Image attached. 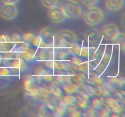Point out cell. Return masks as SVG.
<instances>
[{"instance_id":"6da1fadb","label":"cell","mask_w":125,"mask_h":117,"mask_svg":"<svg viewBox=\"0 0 125 117\" xmlns=\"http://www.w3.org/2000/svg\"><path fill=\"white\" fill-rule=\"evenodd\" d=\"M78 37L75 33L68 29H63L57 32V41L55 47L68 48L78 44Z\"/></svg>"},{"instance_id":"9a60e30c","label":"cell","mask_w":125,"mask_h":117,"mask_svg":"<svg viewBox=\"0 0 125 117\" xmlns=\"http://www.w3.org/2000/svg\"><path fill=\"white\" fill-rule=\"evenodd\" d=\"M85 80L87 84H89L93 86H101L105 83L104 79L96 72H90V74L86 76L85 74Z\"/></svg>"},{"instance_id":"ac0fdd59","label":"cell","mask_w":125,"mask_h":117,"mask_svg":"<svg viewBox=\"0 0 125 117\" xmlns=\"http://www.w3.org/2000/svg\"><path fill=\"white\" fill-rule=\"evenodd\" d=\"M39 116L40 117H52L55 116V111L49 105L44 102L39 110Z\"/></svg>"},{"instance_id":"277c9868","label":"cell","mask_w":125,"mask_h":117,"mask_svg":"<svg viewBox=\"0 0 125 117\" xmlns=\"http://www.w3.org/2000/svg\"><path fill=\"white\" fill-rule=\"evenodd\" d=\"M39 36L48 47L54 48L57 41V32L51 27H46L42 30Z\"/></svg>"},{"instance_id":"d6986e66","label":"cell","mask_w":125,"mask_h":117,"mask_svg":"<svg viewBox=\"0 0 125 117\" xmlns=\"http://www.w3.org/2000/svg\"><path fill=\"white\" fill-rule=\"evenodd\" d=\"M21 57L23 58L25 61L28 62H34L37 59V53L34 49L32 48L31 47L29 48L28 49L24 52H22L20 54Z\"/></svg>"},{"instance_id":"52a82bcc","label":"cell","mask_w":125,"mask_h":117,"mask_svg":"<svg viewBox=\"0 0 125 117\" xmlns=\"http://www.w3.org/2000/svg\"><path fill=\"white\" fill-rule=\"evenodd\" d=\"M48 15L51 21L54 23H63V22H65L68 19L62 7H60L59 6L50 9Z\"/></svg>"},{"instance_id":"4fadbf2b","label":"cell","mask_w":125,"mask_h":117,"mask_svg":"<svg viewBox=\"0 0 125 117\" xmlns=\"http://www.w3.org/2000/svg\"><path fill=\"white\" fill-rule=\"evenodd\" d=\"M37 59L41 61L51 60H53V48L46 47L40 48L37 53Z\"/></svg>"},{"instance_id":"8992f818","label":"cell","mask_w":125,"mask_h":117,"mask_svg":"<svg viewBox=\"0 0 125 117\" xmlns=\"http://www.w3.org/2000/svg\"><path fill=\"white\" fill-rule=\"evenodd\" d=\"M118 27L114 23H109L102 28L101 30V36L106 40L113 41L114 39L120 34Z\"/></svg>"},{"instance_id":"5b68a950","label":"cell","mask_w":125,"mask_h":117,"mask_svg":"<svg viewBox=\"0 0 125 117\" xmlns=\"http://www.w3.org/2000/svg\"><path fill=\"white\" fill-rule=\"evenodd\" d=\"M18 15V8L15 5L4 4L0 7V17L6 20H14Z\"/></svg>"},{"instance_id":"603a6c76","label":"cell","mask_w":125,"mask_h":117,"mask_svg":"<svg viewBox=\"0 0 125 117\" xmlns=\"http://www.w3.org/2000/svg\"><path fill=\"white\" fill-rule=\"evenodd\" d=\"M90 104H91V106L95 110L96 112L100 110L101 107L104 106V99L102 98H94L90 101Z\"/></svg>"},{"instance_id":"7c38bea8","label":"cell","mask_w":125,"mask_h":117,"mask_svg":"<svg viewBox=\"0 0 125 117\" xmlns=\"http://www.w3.org/2000/svg\"><path fill=\"white\" fill-rule=\"evenodd\" d=\"M72 56L66 48L60 47L53 48V60L61 61H70Z\"/></svg>"},{"instance_id":"ffe728a7","label":"cell","mask_w":125,"mask_h":117,"mask_svg":"<svg viewBox=\"0 0 125 117\" xmlns=\"http://www.w3.org/2000/svg\"><path fill=\"white\" fill-rule=\"evenodd\" d=\"M67 105L62 99H58L57 103L55 108V116H63L67 113Z\"/></svg>"},{"instance_id":"83f0119b","label":"cell","mask_w":125,"mask_h":117,"mask_svg":"<svg viewBox=\"0 0 125 117\" xmlns=\"http://www.w3.org/2000/svg\"><path fill=\"white\" fill-rule=\"evenodd\" d=\"M12 71L10 68L7 67H0V77H8L12 74Z\"/></svg>"},{"instance_id":"7402d4cb","label":"cell","mask_w":125,"mask_h":117,"mask_svg":"<svg viewBox=\"0 0 125 117\" xmlns=\"http://www.w3.org/2000/svg\"><path fill=\"white\" fill-rule=\"evenodd\" d=\"M62 100L67 106L77 104L76 96L73 95V94H68L67 95H65L62 98Z\"/></svg>"},{"instance_id":"484cf974","label":"cell","mask_w":125,"mask_h":117,"mask_svg":"<svg viewBox=\"0 0 125 117\" xmlns=\"http://www.w3.org/2000/svg\"><path fill=\"white\" fill-rule=\"evenodd\" d=\"M125 37L124 34L123 33L120 32V34L114 39L113 41L115 43L120 44L121 45V48H122V50H124L125 49Z\"/></svg>"},{"instance_id":"f1b7e54d","label":"cell","mask_w":125,"mask_h":117,"mask_svg":"<svg viewBox=\"0 0 125 117\" xmlns=\"http://www.w3.org/2000/svg\"><path fill=\"white\" fill-rule=\"evenodd\" d=\"M10 39L11 40H12V42L16 45V44L18 43H20L22 41H23V39H22V35H20L18 34H12V35H10Z\"/></svg>"},{"instance_id":"d4e9b609","label":"cell","mask_w":125,"mask_h":117,"mask_svg":"<svg viewBox=\"0 0 125 117\" xmlns=\"http://www.w3.org/2000/svg\"><path fill=\"white\" fill-rule=\"evenodd\" d=\"M98 112H100V116L103 117H109L111 115V113H112V110L110 108V107L107 106L105 103L104 106L101 107V109L99 110Z\"/></svg>"},{"instance_id":"4316f807","label":"cell","mask_w":125,"mask_h":117,"mask_svg":"<svg viewBox=\"0 0 125 117\" xmlns=\"http://www.w3.org/2000/svg\"><path fill=\"white\" fill-rule=\"evenodd\" d=\"M35 37H36V35L32 34V33H26V34L22 35V39H23V41L32 45Z\"/></svg>"},{"instance_id":"f546056e","label":"cell","mask_w":125,"mask_h":117,"mask_svg":"<svg viewBox=\"0 0 125 117\" xmlns=\"http://www.w3.org/2000/svg\"><path fill=\"white\" fill-rule=\"evenodd\" d=\"M100 1V0H82L83 3L87 7L96 6Z\"/></svg>"},{"instance_id":"cb8c5ba5","label":"cell","mask_w":125,"mask_h":117,"mask_svg":"<svg viewBox=\"0 0 125 117\" xmlns=\"http://www.w3.org/2000/svg\"><path fill=\"white\" fill-rule=\"evenodd\" d=\"M42 5L48 9L54 8L59 6V0H41Z\"/></svg>"},{"instance_id":"9c48e42d","label":"cell","mask_w":125,"mask_h":117,"mask_svg":"<svg viewBox=\"0 0 125 117\" xmlns=\"http://www.w3.org/2000/svg\"><path fill=\"white\" fill-rule=\"evenodd\" d=\"M35 76H34L40 81H45L46 82H52L54 79V76L53 75V71L51 70L49 68H37L35 69Z\"/></svg>"},{"instance_id":"e0dca14e","label":"cell","mask_w":125,"mask_h":117,"mask_svg":"<svg viewBox=\"0 0 125 117\" xmlns=\"http://www.w3.org/2000/svg\"><path fill=\"white\" fill-rule=\"evenodd\" d=\"M59 85L67 94L76 93L79 88V87L76 84L73 83L72 81L64 83V84H60Z\"/></svg>"},{"instance_id":"d6a6232c","label":"cell","mask_w":125,"mask_h":117,"mask_svg":"<svg viewBox=\"0 0 125 117\" xmlns=\"http://www.w3.org/2000/svg\"><path fill=\"white\" fill-rule=\"evenodd\" d=\"M4 67V59L0 58V67Z\"/></svg>"},{"instance_id":"ba28073f","label":"cell","mask_w":125,"mask_h":117,"mask_svg":"<svg viewBox=\"0 0 125 117\" xmlns=\"http://www.w3.org/2000/svg\"><path fill=\"white\" fill-rule=\"evenodd\" d=\"M104 102L110 107L112 112L115 113H121L124 110V104L117 97L107 96L104 97Z\"/></svg>"},{"instance_id":"5bb4252c","label":"cell","mask_w":125,"mask_h":117,"mask_svg":"<svg viewBox=\"0 0 125 117\" xmlns=\"http://www.w3.org/2000/svg\"><path fill=\"white\" fill-rule=\"evenodd\" d=\"M105 5L107 10L111 12H117L124 8V0H105Z\"/></svg>"},{"instance_id":"7a4b0ae2","label":"cell","mask_w":125,"mask_h":117,"mask_svg":"<svg viewBox=\"0 0 125 117\" xmlns=\"http://www.w3.org/2000/svg\"><path fill=\"white\" fill-rule=\"evenodd\" d=\"M104 15L103 12L98 7H88L83 14V20L87 25L94 27L100 24L103 21Z\"/></svg>"},{"instance_id":"2e32d148","label":"cell","mask_w":125,"mask_h":117,"mask_svg":"<svg viewBox=\"0 0 125 117\" xmlns=\"http://www.w3.org/2000/svg\"><path fill=\"white\" fill-rule=\"evenodd\" d=\"M50 93L53 97L57 98H61L62 96V88L57 81H52L50 85L47 87Z\"/></svg>"},{"instance_id":"44dd1931","label":"cell","mask_w":125,"mask_h":117,"mask_svg":"<svg viewBox=\"0 0 125 117\" xmlns=\"http://www.w3.org/2000/svg\"><path fill=\"white\" fill-rule=\"evenodd\" d=\"M125 79L120 77H111L109 79V83L116 87H124Z\"/></svg>"},{"instance_id":"8fae6325","label":"cell","mask_w":125,"mask_h":117,"mask_svg":"<svg viewBox=\"0 0 125 117\" xmlns=\"http://www.w3.org/2000/svg\"><path fill=\"white\" fill-rule=\"evenodd\" d=\"M40 81L35 76H29L23 83V86L27 95L33 93L37 89Z\"/></svg>"},{"instance_id":"30bf717a","label":"cell","mask_w":125,"mask_h":117,"mask_svg":"<svg viewBox=\"0 0 125 117\" xmlns=\"http://www.w3.org/2000/svg\"><path fill=\"white\" fill-rule=\"evenodd\" d=\"M101 39V34L96 29H90L85 32L84 39L90 45H96L100 43Z\"/></svg>"},{"instance_id":"1f68e13d","label":"cell","mask_w":125,"mask_h":117,"mask_svg":"<svg viewBox=\"0 0 125 117\" xmlns=\"http://www.w3.org/2000/svg\"><path fill=\"white\" fill-rule=\"evenodd\" d=\"M20 0H2L4 4H8L16 5L19 3Z\"/></svg>"},{"instance_id":"4dcf8cb0","label":"cell","mask_w":125,"mask_h":117,"mask_svg":"<svg viewBox=\"0 0 125 117\" xmlns=\"http://www.w3.org/2000/svg\"><path fill=\"white\" fill-rule=\"evenodd\" d=\"M0 42L10 43L12 41L9 35H6V34H1L0 35Z\"/></svg>"},{"instance_id":"3957f363","label":"cell","mask_w":125,"mask_h":117,"mask_svg":"<svg viewBox=\"0 0 125 117\" xmlns=\"http://www.w3.org/2000/svg\"><path fill=\"white\" fill-rule=\"evenodd\" d=\"M61 7L64 11L67 18L70 19L80 18L83 13L80 4L76 0H64Z\"/></svg>"}]
</instances>
